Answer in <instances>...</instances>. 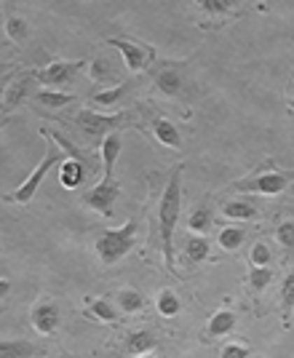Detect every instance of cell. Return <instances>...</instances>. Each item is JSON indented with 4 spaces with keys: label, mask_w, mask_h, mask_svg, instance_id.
<instances>
[{
    "label": "cell",
    "mask_w": 294,
    "mask_h": 358,
    "mask_svg": "<svg viewBox=\"0 0 294 358\" xmlns=\"http://www.w3.org/2000/svg\"><path fill=\"white\" fill-rule=\"evenodd\" d=\"M113 75H115V67L107 59H102V57L88 62V78H91L94 83H107V80H113Z\"/></svg>",
    "instance_id": "23"
},
{
    "label": "cell",
    "mask_w": 294,
    "mask_h": 358,
    "mask_svg": "<svg viewBox=\"0 0 294 358\" xmlns=\"http://www.w3.org/2000/svg\"><path fill=\"white\" fill-rule=\"evenodd\" d=\"M43 350L29 340H0V358H41Z\"/></svg>",
    "instance_id": "13"
},
{
    "label": "cell",
    "mask_w": 294,
    "mask_h": 358,
    "mask_svg": "<svg viewBox=\"0 0 294 358\" xmlns=\"http://www.w3.org/2000/svg\"><path fill=\"white\" fill-rule=\"evenodd\" d=\"M185 249H188V259H190L192 265L201 262V259H206L209 252H211V246H209V238H206V236H192Z\"/></svg>",
    "instance_id": "26"
},
{
    "label": "cell",
    "mask_w": 294,
    "mask_h": 358,
    "mask_svg": "<svg viewBox=\"0 0 294 358\" xmlns=\"http://www.w3.org/2000/svg\"><path fill=\"white\" fill-rule=\"evenodd\" d=\"M276 238L284 249H294V222L292 220H286V222L279 224V230H276Z\"/></svg>",
    "instance_id": "33"
},
{
    "label": "cell",
    "mask_w": 294,
    "mask_h": 358,
    "mask_svg": "<svg viewBox=\"0 0 294 358\" xmlns=\"http://www.w3.org/2000/svg\"><path fill=\"white\" fill-rule=\"evenodd\" d=\"M244 238H246V233L241 230V227H225V230H220V243L225 252H235L241 243H244Z\"/></svg>",
    "instance_id": "28"
},
{
    "label": "cell",
    "mask_w": 294,
    "mask_h": 358,
    "mask_svg": "<svg viewBox=\"0 0 294 358\" xmlns=\"http://www.w3.org/2000/svg\"><path fill=\"white\" fill-rule=\"evenodd\" d=\"M11 294V281H6V278H0V302Z\"/></svg>",
    "instance_id": "37"
},
{
    "label": "cell",
    "mask_w": 294,
    "mask_h": 358,
    "mask_svg": "<svg viewBox=\"0 0 294 358\" xmlns=\"http://www.w3.org/2000/svg\"><path fill=\"white\" fill-rule=\"evenodd\" d=\"M249 348L246 345H238V343H230V345H225L222 348V353L220 358H249Z\"/></svg>",
    "instance_id": "35"
},
{
    "label": "cell",
    "mask_w": 294,
    "mask_h": 358,
    "mask_svg": "<svg viewBox=\"0 0 294 358\" xmlns=\"http://www.w3.org/2000/svg\"><path fill=\"white\" fill-rule=\"evenodd\" d=\"M120 150H123V139H120V131H113L102 139L99 145V152H102V169H104V179H113V171H115V164L120 158Z\"/></svg>",
    "instance_id": "11"
},
{
    "label": "cell",
    "mask_w": 294,
    "mask_h": 358,
    "mask_svg": "<svg viewBox=\"0 0 294 358\" xmlns=\"http://www.w3.org/2000/svg\"><path fill=\"white\" fill-rule=\"evenodd\" d=\"M155 345H158V337H155L150 329H136V331H132V334L126 337V350H129L132 356H145Z\"/></svg>",
    "instance_id": "16"
},
{
    "label": "cell",
    "mask_w": 294,
    "mask_h": 358,
    "mask_svg": "<svg viewBox=\"0 0 294 358\" xmlns=\"http://www.w3.org/2000/svg\"><path fill=\"white\" fill-rule=\"evenodd\" d=\"M6 35L14 41V43H24L29 35V27L24 19H19V16H11L8 22H6Z\"/></svg>",
    "instance_id": "31"
},
{
    "label": "cell",
    "mask_w": 294,
    "mask_h": 358,
    "mask_svg": "<svg viewBox=\"0 0 294 358\" xmlns=\"http://www.w3.org/2000/svg\"><path fill=\"white\" fill-rule=\"evenodd\" d=\"M292 182H294V171L267 169V171H260V174H254V177H246V179H241V182H235L233 190H241V193H260V195H279V193H284Z\"/></svg>",
    "instance_id": "5"
},
{
    "label": "cell",
    "mask_w": 294,
    "mask_h": 358,
    "mask_svg": "<svg viewBox=\"0 0 294 358\" xmlns=\"http://www.w3.org/2000/svg\"><path fill=\"white\" fill-rule=\"evenodd\" d=\"M155 308H158V313L163 315V318H174L176 313H179V308H182V302H179V297H176L174 292H161V297H158V302H155Z\"/></svg>",
    "instance_id": "27"
},
{
    "label": "cell",
    "mask_w": 294,
    "mask_h": 358,
    "mask_svg": "<svg viewBox=\"0 0 294 358\" xmlns=\"http://www.w3.org/2000/svg\"><path fill=\"white\" fill-rule=\"evenodd\" d=\"M51 136L57 139V145H59V148H62V150H64V152H67L70 158H75V161H83V164H86L88 169H91V171L97 169V164H94V161H91V158H88V155H86V152H83V150H80V148H75V145H73V142H70V139H67V136L57 134V131H51Z\"/></svg>",
    "instance_id": "25"
},
{
    "label": "cell",
    "mask_w": 294,
    "mask_h": 358,
    "mask_svg": "<svg viewBox=\"0 0 294 358\" xmlns=\"http://www.w3.org/2000/svg\"><path fill=\"white\" fill-rule=\"evenodd\" d=\"M270 281H273V268H257V265L249 268V286L254 294H262Z\"/></svg>",
    "instance_id": "24"
},
{
    "label": "cell",
    "mask_w": 294,
    "mask_h": 358,
    "mask_svg": "<svg viewBox=\"0 0 294 358\" xmlns=\"http://www.w3.org/2000/svg\"><path fill=\"white\" fill-rule=\"evenodd\" d=\"M118 195H120V185L115 179H102L99 185L83 193V203L88 209L99 211L102 217H113V203L118 201Z\"/></svg>",
    "instance_id": "8"
},
{
    "label": "cell",
    "mask_w": 294,
    "mask_h": 358,
    "mask_svg": "<svg viewBox=\"0 0 294 358\" xmlns=\"http://www.w3.org/2000/svg\"><path fill=\"white\" fill-rule=\"evenodd\" d=\"M136 358H155V356H150V353H145V356H136Z\"/></svg>",
    "instance_id": "39"
},
{
    "label": "cell",
    "mask_w": 294,
    "mask_h": 358,
    "mask_svg": "<svg viewBox=\"0 0 294 358\" xmlns=\"http://www.w3.org/2000/svg\"><path fill=\"white\" fill-rule=\"evenodd\" d=\"M88 310H91V315L102 318V321H107V324L118 321V308H113L107 299H88Z\"/></svg>",
    "instance_id": "29"
},
{
    "label": "cell",
    "mask_w": 294,
    "mask_h": 358,
    "mask_svg": "<svg viewBox=\"0 0 294 358\" xmlns=\"http://www.w3.org/2000/svg\"><path fill=\"white\" fill-rule=\"evenodd\" d=\"M83 67H86V62L83 59L51 62V64H46L43 70H35V80H38L43 89H59V86L70 83L73 75L78 73V70H83Z\"/></svg>",
    "instance_id": "7"
},
{
    "label": "cell",
    "mask_w": 294,
    "mask_h": 358,
    "mask_svg": "<svg viewBox=\"0 0 294 358\" xmlns=\"http://www.w3.org/2000/svg\"><path fill=\"white\" fill-rule=\"evenodd\" d=\"M198 6L204 8L206 14H227L233 8L230 0H198Z\"/></svg>",
    "instance_id": "34"
},
{
    "label": "cell",
    "mask_w": 294,
    "mask_h": 358,
    "mask_svg": "<svg viewBox=\"0 0 294 358\" xmlns=\"http://www.w3.org/2000/svg\"><path fill=\"white\" fill-rule=\"evenodd\" d=\"M211 222H214V214L209 209H195L190 214V222H188V227H190L192 233H198V236H206V230L211 227Z\"/></svg>",
    "instance_id": "30"
},
{
    "label": "cell",
    "mask_w": 294,
    "mask_h": 358,
    "mask_svg": "<svg viewBox=\"0 0 294 358\" xmlns=\"http://www.w3.org/2000/svg\"><path fill=\"white\" fill-rule=\"evenodd\" d=\"M14 73L11 70H0V107H3V96H6V80H11Z\"/></svg>",
    "instance_id": "36"
},
{
    "label": "cell",
    "mask_w": 294,
    "mask_h": 358,
    "mask_svg": "<svg viewBox=\"0 0 294 358\" xmlns=\"http://www.w3.org/2000/svg\"><path fill=\"white\" fill-rule=\"evenodd\" d=\"M126 91H132V83H120V86H113V89H104L91 96V105H97V107L115 105L120 96H126Z\"/></svg>",
    "instance_id": "21"
},
{
    "label": "cell",
    "mask_w": 294,
    "mask_h": 358,
    "mask_svg": "<svg viewBox=\"0 0 294 358\" xmlns=\"http://www.w3.org/2000/svg\"><path fill=\"white\" fill-rule=\"evenodd\" d=\"M235 321H238V318H235L233 310H220V313H214L204 331V340L209 343V340H217V337H227L235 329Z\"/></svg>",
    "instance_id": "14"
},
{
    "label": "cell",
    "mask_w": 294,
    "mask_h": 358,
    "mask_svg": "<svg viewBox=\"0 0 294 358\" xmlns=\"http://www.w3.org/2000/svg\"><path fill=\"white\" fill-rule=\"evenodd\" d=\"M132 123V113L104 115V113H97V110H78V115H75V129L86 136L88 142H99L102 136L120 131V129H126Z\"/></svg>",
    "instance_id": "4"
},
{
    "label": "cell",
    "mask_w": 294,
    "mask_h": 358,
    "mask_svg": "<svg viewBox=\"0 0 294 358\" xmlns=\"http://www.w3.org/2000/svg\"><path fill=\"white\" fill-rule=\"evenodd\" d=\"M222 214L230 217V220H254L257 217V206L246 201V198H238V201H227L222 206Z\"/></svg>",
    "instance_id": "19"
},
{
    "label": "cell",
    "mask_w": 294,
    "mask_h": 358,
    "mask_svg": "<svg viewBox=\"0 0 294 358\" xmlns=\"http://www.w3.org/2000/svg\"><path fill=\"white\" fill-rule=\"evenodd\" d=\"M118 308H120L123 313H139V310L145 308V297H142L139 292H134V289H123V292L118 294Z\"/></svg>",
    "instance_id": "22"
},
{
    "label": "cell",
    "mask_w": 294,
    "mask_h": 358,
    "mask_svg": "<svg viewBox=\"0 0 294 358\" xmlns=\"http://www.w3.org/2000/svg\"><path fill=\"white\" fill-rule=\"evenodd\" d=\"M107 43L120 51V57L126 59L129 73H139V70L150 67L153 59H155L153 45H145V43H139V41H129V38H107Z\"/></svg>",
    "instance_id": "6"
},
{
    "label": "cell",
    "mask_w": 294,
    "mask_h": 358,
    "mask_svg": "<svg viewBox=\"0 0 294 358\" xmlns=\"http://www.w3.org/2000/svg\"><path fill=\"white\" fill-rule=\"evenodd\" d=\"M279 297H281V310H284V327H289V321H292V310H294V270L284 278Z\"/></svg>",
    "instance_id": "20"
},
{
    "label": "cell",
    "mask_w": 294,
    "mask_h": 358,
    "mask_svg": "<svg viewBox=\"0 0 294 358\" xmlns=\"http://www.w3.org/2000/svg\"><path fill=\"white\" fill-rule=\"evenodd\" d=\"M153 134H155V139H158L161 145H166V148H172V150H179V148H182L179 131H176V126L172 123V120L155 118V120H153Z\"/></svg>",
    "instance_id": "17"
},
{
    "label": "cell",
    "mask_w": 294,
    "mask_h": 358,
    "mask_svg": "<svg viewBox=\"0 0 294 358\" xmlns=\"http://www.w3.org/2000/svg\"><path fill=\"white\" fill-rule=\"evenodd\" d=\"M292 321H294V310H292ZM292 321H289V324H292Z\"/></svg>",
    "instance_id": "40"
},
{
    "label": "cell",
    "mask_w": 294,
    "mask_h": 358,
    "mask_svg": "<svg viewBox=\"0 0 294 358\" xmlns=\"http://www.w3.org/2000/svg\"><path fill=\"white\" fill-rule=\"evenodd\" d=\"M88 174H91V169H88L83 161L67 158V161L59 164V182H62V187H67V190H78V187L86 182Z\"/></svg>",
    "instance_id": "10"
},
{
    "label": "cell",
    "mask_w": 294,
    "mask_h": 358,
    "mask_svg": "<svg viewBox=\"0 0 294 358\" xmlns=\"http://www.w3.org/2000/svg\"><path fill=\"white\" fill-rule=\"evenodd\" d=\"M32 327L38 329L41 334H54L62 321V313H59V305L57 302H38L32 308Z\"/></svg>",
    "instance_id": "9"
},
{
    "label": "cell",
    "mask_w": 294,
    "mask_h": 358,
    "mask_svg": "<svg viewBox=\"0 0 294 358\" xmlns=\"http://www.w3.org/2000/svg\"><path fill=\"white\" fill-rule=\"evenodd\" d=\"M289 110L294 113V89H292V105H289Z\"/></svg>",
    "instance_id": "38"
},
{
    "label": "cell",
    "mask_w": 294,
    "mask_h": 358,
    "mask_svg": "<svg viewBox=\"0 0 294 358\" xmlns=\"http://www.w3.org/2000/svg\"><path fill=\"white\" fill-rule=\"evenodd\" d=\"M155 86H158L161 94L176 99V96H182V91H185V80H182V75L176 73L174 67H163V70L155 73Z\"/></svg>",
    "instance_id": "15"
},
{
    "label": "cell",
    "mask_w": 294,
    "mask_h": 358,
    "mask_svg": "<svg viewBox=\"0 0 294 358\" xmlns=\"http://www.w3.org/2000/svg\"><path fill=\"white\" fill-rule=\"evenodd\" d=\"M182 214V166L172 169L169 185L163 187L161 203H158V224H161V246H163V262L166 268L174 273V227Z\"/></svg>",
    "instance_id": "1"
},
{
    "label": "cell",
    "mask_w": 294,
    "mask_h": 358,
    "mask_svg": "<svg viewBox=\"0 0 294 358\" xmlns=\"http://www.w3.org/2000/svg\"><path fill=\"white\" fill-rule=\"evenodd\" d=\"M136 230H139V224L132 217L123 227L104 230V233L97 236V257H99V262L104 268H113L115 262H120L136 246Z\"/></svg>",
    "instance_id": "2"
},
{
    "label": "cell",
    "mask_w": 294,
    "mask_h": 358,
    "mask_svg": "<svg viewBox=\"0 0 294 358\" xmlns=\"http://www.w3.org/2000/svg\"><path fill=\"white\" fill-rule=\"evenodd\" d=\"M35 83V73H24V75H14L11 80H8V86H6V96H3V105L8 107H19L22 105V99L29 94V86Z\"/></svg>",
    "instance_id": "12"
},
{
    "label": "cell",
    "mask_w": 294,
    "mask_h": 358,
    "mask_svg": "<svg viewBox=\"0 0 294 358\" xmlns=\"http://www.w3.org/2000/svg\"><path fill=\"white\" fill-rule=\"evenodd\" d=\"M73 99H75L73 94H64V91H57V89L35 91V102L41 107H48V110H62V107L70 105Z\"/></svg>",
    "instance_id": "18"
},
{
    "label": "cell",
    "mask_w": 294,
    "mask_h": 358,
    "mask_svg": "<svg viewBox=\"0 0 294 358\" xmlns=\"http://www.w3.org/2000/svg\"><path fill=\"white\" fill-rule=\"evenodd\" d=\"M249 259H251V265H257V268H267V265H270V259H273L270 246H267V243H254V246H251Z\"/></svg>",
    "instance_id": "32"
},
{
    "label": "cell",
    "mask_w": 294,
    "mask_h": 358,
    "mask_svg": "<svg viewBox=\"0 0 294 358\" xmlns=\"http://www.w3.org/2000/svg\"><path fill=\"white\" fill-rule=\"evenodd\" d=\"M41 134L46 136V145H48V148H46L43 161L35 166V169H32V174H29L19 187H14V193H8L3 201H8V203H29V201L35 198V193H38V187H41V182H43L46 174H48L57 164H62V158H64V155L59 152L62 148L57 145V139L51 136V131H46V129L41 131Z\"/></svg>",
    "instance_id": "3"
}]
</instances>
